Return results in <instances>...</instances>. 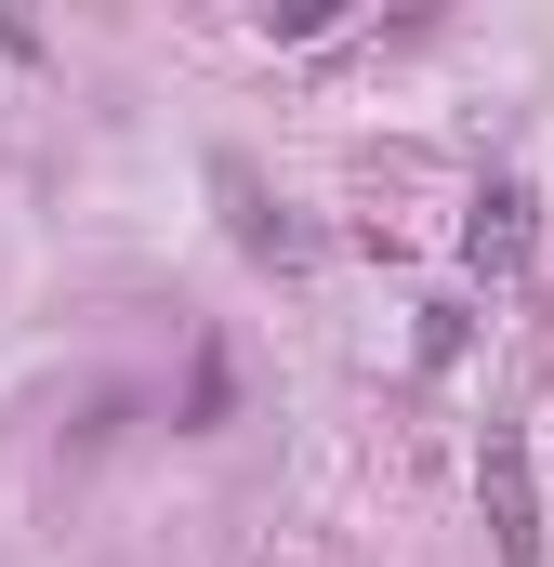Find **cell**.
<instances>
[{
    "label": "cell",
    "instance_id": "6da1fadb",
    "mask_svg": "<svg viewBox=\"0 0 554 567\" xmlns=\"http://www.w3.org/2000/svg\"><path fill=\"white\" fill-rule=\"evenodd\" d=\"M475 488H489V542H502V567H542V475H529V423H489Z\"/></svg>",
    "mask_w": 554,
    "mask_h": 567
},
{
    "label": "cell",
    "instance_id": "7a4b0ae2",
    "mask_svg": "<svg viewBox=\"0 0 554 567\" xmlns=\"http://www.w3.org/2000/svg\"><path fill=\"white\" fill-rule=\"evenodd\" d=\"M462 265H475V278H515V265H529V185H515V172L475 185V212H462Z\"/></svg>",
    "mask_w": 554,
    "mask_h": 567
},
{
    "label": "cell",
    "instance_id": "3957f363",
    "mask_svg": "<svg viewBox=\"0 0 554 567\" xmlns=\"http://www.w3.org/2000/svg\"><path fill=\"white\" fill-rule=\"evenodd\" d=\"M212 198L238 212V251H252V265H304V251H317V238H304V225L277 212L265 185H252V158H212Z\"/></svg>",
    "mask_w": 554,
    "mask_h": 567
},
{
    "label": "cell",
    "instance_id": "277c9868",
    "mask_svg": "<svg viewBox=\"0 0 554 567\" xmlns=\"http://www.w3.org/2000/svg\"><path fill=\"white\" fill-rule=\"evenodd\" d=\"M185 423H225V343H198V370H185Z\"/></svg>",
    "mask_w": 554,
    "mask_h": 567
}]
</instances>
